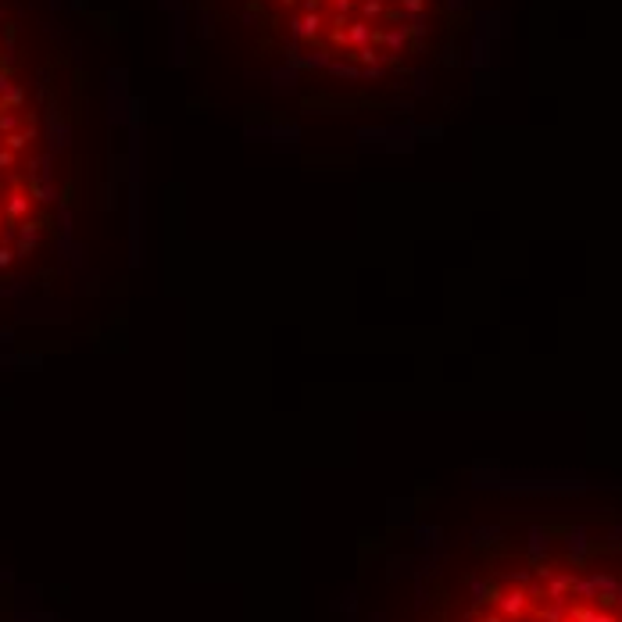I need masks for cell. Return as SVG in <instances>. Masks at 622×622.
<instances>
[{"label": "cell", "instance_id": "obj_1", "mask_svg": "<svg viewBox=\"0 0 622 622\" xmlns=\"http://www.w3.org/2000/svg\"><path fill=\"white\" fill-rule=\"evenodd\" d=\"M422 622H622V519L493 526L447 562Z\"/></svg>", "mask_w": 622, "mask_h": 622}, {"label": "cell", "instance_id": "obj_3", "mask_svg": "<svg viewBox=\"0 0 622 622\" xmlns=\"http://www.w3.org/2000/svg\"><path fill=\"white\" fill-rule=\"evenodd\" d=\"M65 101L36 33L0 0V290L33 279L65 219Z\"/></svg>", "mask_w": 622, "mask_h": 622}, {"label": "cell", "instance_id": "obj_2", "mask_svg": "<svg viewBox=\"0 0 622 622\" xmlns=\"http://www.w3.org/2000/svg\"><path fill=\"white\" fill-rule=\"evenodd\" d=\"M265 57L315 86H400L440 57L451 0H222Z\"/></svg>", "mask_w": 622, "mask_h": 622}]
</instances>
